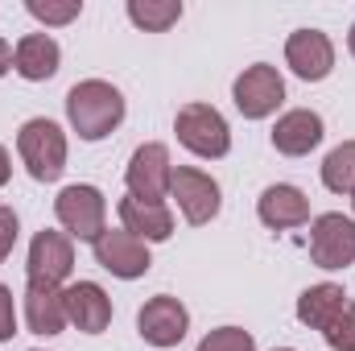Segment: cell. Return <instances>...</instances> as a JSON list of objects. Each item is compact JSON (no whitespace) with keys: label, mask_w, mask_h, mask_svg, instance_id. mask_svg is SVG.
Instances as JSON below:
<instances>
[{"label":"cell","mask_w":355,"mask_h":351,"mask_svg":"<svg viewBox=\"0 0 355 351\" xmlns=\"http://www.w3.org/2000/svg\"><path fill=\"white\" fill-rule=\"evenodd\" d=\"M67 120L83 141H103L124 120V95L103 79H83L67 91Z\"/></svg>","instance_id":"1"},{"label":"cell","mask_w":355,"mask_h":351,"mask_svg":"<svg viewBox=\"0 0 355 351\" xmlns=\"http://www.w3.org/2000/svg\"><path fill=\"white\" fill-rule=\"evenodd\" d=\"M17 153L25 162V170L33 182H58L67 170V137L54 120L37 116V120H25L21 132H17Z\"/></svg>","instance_id":"2"},{"label":"cell","mask_w":355,"mask_h":351,"mask_svg":"<svg viewBox=\"0 0 355 351\" xmlns=\"http://www.w3.org/2000/svg\"><path fill=\"white\" fill-rule=\"evenodd\" d=\"M174 132L194 157H211L215 162V157H227V149H232V128H227V120L211 103H186V108H178Z\"/></svg>","instance_id":"3"},{"label":"cell","mask_w":355,"mask_h":351,"mask_svg":"<svg viewBox=\"0 0 355 351\" xmlns=\"http://www.w3.org/2000/svg\"><path fill=\"white\" fill-rule=\"evenodd\" d=\"M54 215H58V223L71 240H91L95 244L99 232H103V219H107V203H103L99 186L75 182L54 198Z\"/></svg>","instance_id":"4"},{"label":"cell","mask_w":355,"mask_h":351,"mask_svg":"<svg viewBox=\"0 0 355 351\" xmlns=\"http://www.w3.org/2000/svg\"><path fill=\"white\" fill-rule=\"evenodd\" d=\"M124 182H128V194L141 198V203H162V198H170V182H174L170 149H166L162 141L141 145V149L128 157Z\"/></svg>","instance_id":"5"},{"label":"cell","mask_w":355,"mask_h":351,"mask_svg":"<svg viewBox=\"0 0 355 351\" xmlns=\"http://www.w3.org/2000/svg\"><path fill=\"white\" fill-rule=\"evenodd\" d=\"M75 268V240L67 232H50L42 228L29 244V261H25V277L29 285H54L62 289V281Z\"/></svg>","instance_id":"6"},{"label":"cell","mask_w":355,"mask_h":351,"mask_svg":"<svg viewBox=\"0 0 355 351\" xmlns=\"http://www.w3.org/2000/svg\"><path fill=\"white\" fill-rule=\"evenodd\" d=\"M95 248V261L99 268H107L112 277H120V281H137V277H145L149 273V244L145 240H137L132 232H124V228H103L99 232V240L91 244Z\"/></svg>","instance_id":"7"},{"label":"cell","mask_w":355,"mask_h":351,"mask_svg":"<svg viewBox=\"0 0 355 351\" xmlns=\"http://www.w3.org/2000/svg\"><path fill=\"white\" fill-rule=\"evenodd\" d=\"M310 261L318 268H347L355 264V219L327 211L310 223Z\"/></svg>","instance_id":"8"},{"label":"cell","mask_w":355,"mask_h":351,"mask_svg":"<svg viewBox=\"0 0 355 351\" xmlns=\"http://www.w3.org/2000/svg\"><path fill=\"white\" fill-rule=\"evenodd\" d=\"M232 99H236V108H240L244 120H265V116H272V112L285 103V79L277 75V67L257 62V67H248V71L236 79Z\"/></svg>","instance_id":"9"},{"label":"cell","mask_w":355,"mask_h":351,"mask_svg":"<svg viewBox=\"0 0 355 351\" xmlns=\"http://www.w3.org/2000/svg\"><path fill=\"white\" fill-rule=\"evenodd\" d=\"M170 198H178L186 223L202 228L219 215V182L194 166H174V182H170Z\"/></svg>","instance_id":"10"},{"label":"cell","mask_w":355,"mask_h":351,"mask_svg":"<svg viewBox=\"0 0 355 351\" xmlns=\"http://www.w3.org/2000/svg\"><path fill=\"white\" fill-rule=\"evenodd\" d=\"M137 331H141V339L153 343V348H178V343L186 339V331H190V314H186V306H182L178 298L157 293V298H149V302L141 306Z\"/></svg>","instance_id":"11"},{"label":"cell","mask_w":355,"mask_h":351,"mask_svg":"<svg viewBox=\"0 0 355 351\" xmlns=\"http://www.w3.org/2000/svg\"><path fill=\"white\" fill-rule=\"evenodd\" d=\"M285 62H289V71L297 79L322 83L335 71V46H331V37L322 29H297L285 42Z\"/></svg>","instance_id":"12"},{"label":"cell","mask_w":355,"mask_h":351,"mask_svg":"<svg viewBox=\"0 0 355 351\" xmlns=\"http://www.w3.org/2000/svg\"><path fill=\"white\" fill-rule=\"evenodd\" d=\"M62 302H67V323L79 327L83 335L107 331V323H112V298L103 293V285H95V281H75V285L62 289Z\"/></svg>","instance_id":"13"},{"label":"cell","mask_w":355,"mask_h":351,"mask_svg":"<svg viewBox=\"0 0 355 351\" xmlns=\"http://www.w3.org/2000/svg\"><path fill=\"white\" fill-rule=\"evenodd\" d=\"M257 215H261V223L272 228V232H289V228L310 223V198L297 186L277 182V186H268L265 194L257 198Z\"/></svg>","instance_id":"14"},{"label":"cell","mask_w":355,"mask_h":351,"mask_svg":"<svg viewBox=\"0 0 355 351\" xmlns=\"http://www.w3.org/2000/svg\"><path fill=\"white\" fill-rule=\"evenodd\" d=\"M322 145V116L310 108H293L272 124V149L285 157H306Z\"/></svg>","instance_id":"15"},{"label":"cell","mask_w":355,"mask_h":351,"mask_svg":"<svg viewBox=\"0 0 355 351\" xmlns=\"http://www.w3.org/2000/svg\"><path fill=\"white\" fill-rule=\"evenodd\" d=\"M58 62H62V50L50 33H25L17 46H12V71L29 83H46L58 75Z\"/></svg>","instance_id":"16"},{"label":"cell","mask_w":355,"mask_h":351,"mask_svg":"<svg viewBox=\"0 0 355 351\" xmlns=\"http://www.w3.org/2000/svg\"><path fill=\"white\" fill-rule=\"evenodd\" d=\"M120 223L124 232H132L145 244H162L174 236V215L166 203H141V198H120Z\"/></svg>","instance_id":"17"},{"label":"cell","mask_w":355,"mask_h":351,"mask_svg":"<svg viewBox=\"0 0 355 351\" xmlns=\"http://www.w3.org/2000/svg\"><path fill=\"white\" fill-rule=\"evenodd\" d=\"M25 323L33 335H62L67 327V302L54 285H25Z\"/></svg>","instance_id":"18"},{"label":"cell","mask_w":355,"mask_h":351,"mask_svg":"<svg viewBox=\"0 0 355 351\" xmlns=\"http://www.w3.org/2000/svg\"><path fill=\"white\" fill-rule=\"evenodd\" d=\"M343 306H347L343 285H335V281L310 285V289L297 298V323H302V327H310V331H327V327H331V318H335Z\"/></svg>","instance_id":"19"},{"label":"cell","mask_w":355,"mask_h":351,"mask_svg":"<svg viewBox=\"0 0 355 351\" xmlns=\"http://www.w3.org/2000/svg\"><path fill=\"white\" fill-rule=\"evenodd\" d=\"M128 21L145 33H166L182 21V0H128Z\"/></svg>","instance_id":"20"},{"label":"cell","mask_w":355,"mask_h":351,"mask_svg":"<svg viewBox=\"0 0 355 351\" xmlns=\"http://www.w3.org/2000/svg\"><path fill=\"white\" fill-rule=\"evenodd\" d=\"M322 186L335 194H355V141H343L322 162Z\"/></svg>","instance_id":"21"},{"label":"cell","mask_w":355,"mask_h":351,"mask_svg":"<svg viewBox=\"0 0 355 351\" xmlns=\"http://www.w3.org/2000/svg\"><path fill=\"white\" fill-rule=\"evenodd\" d=\"M25 8L42 25H71L83 12V0H25Z\"/></svg>","instance_id":"22"},{"label":"cell","mask_w":355,"mask_h":351,"mask_svg":"<svg viewBox=\"0 0 355 351\" xmlns=\"http://www.w3.org/2000/svg\"><path fill=\"white\" fill-rule=\"evenodd\" d=\"M322 339H327L331 351H355V302H347V306L331 318V327L322 331Z\"/></svg>","instance_id":"23"},{"label":"cell","mask_w":355,"mask_h":351,"mask_svg":"<svg viewBox=\"0 0 355 351\" xmlns=\"http://www.w3.org/2000/svg\"><path fill=\"white\" fill-rule=\"evenodd\" d=\"M194 351H257V339L244 327H219V331H211Z\"/></svg>","instance_id":"24"},{"label":"cell","mask_w":355,"mask_h":351,"mask_svg":"<svg viewBox=\"0 0 355 351\" xmlns=\"http://www.w3.org/2000/svg\"><path fill=\"white\" fill-rule=\"evenodd\" d=\"M17 335V306H12V289L0 285V343H8Z\"/></svg>","instance_id":"25"},{"label":"cell","mask_w":355,"mask_h":351,"mask_svg":"<svg viewBox=\"0 0 355 351\" xmlns=\"http://www.w3.org/2000/svg\"><path fill=\"white\" fill-rule=\"evenodd\" d=\"M12 244H17V215H12V207H0V264L8 261Z\"/></svg>","instance_id":"26"},{"label":"cell","mask_w":355,"mask_h":351,"mask_svg":"<svg viewBox=\"0 0 355 351\" xmlns=\"http://www.w3.org/2000/svg\"><path fill=\"white\" fill-rule=\"evenodd\" d=\"M8 71H12V46H8V42L0 37V79H4Z\"/></svg>","instance_id":"27"},{"label":"cell","mask_w":355,"mask_h":351,"mask_svg":"<svg viewBox=\"0 0 355 351\" xmlns=\"http://www.w3.org/2000/svg\"><path fill=\"white\" fill-rule=\"evenodd\" d=\"M8 174H12V166H8V149L0 145V186L8 182Z\"/></svg>","instance_id":"28"},{"label":"cell","mask_w":355,"mask_h":351,"mask_svg":"<svg viewBox=\"0 0 355 351\" xmlns=\"http://www.w3.org/2000/svg\"><path fill=\"white\" fill-rule=\"evenodd\" d=\"M347 50L355 54V25H352V33H347Z\"/></svg>","instance_id":"29"},{"label":"cell","mask_w":355,"mask_h":351,"mask_svg":"<svg viewBox=\"0 0 355 351\" xmlns=\"http://www.w3.org/2000/svg\"><path fill=\"white\" fill-rule=\"evenodd\" d=\"M272 351H297V348H272Z\"/></svg>","instance_id":"30"},{"label":"cell","mask_w":355,"mask_h":351,"mask_svg":"<svg viewBox=\"0 0 355 351\" xmlns=\"http://www.w3.org/2000/svg\"><path fill=\"white\" fill-rule=\"evenodd\" d=\"M352 207H355V194H352Z\"/></svg>","instance_id":"31"}]
</instances>
